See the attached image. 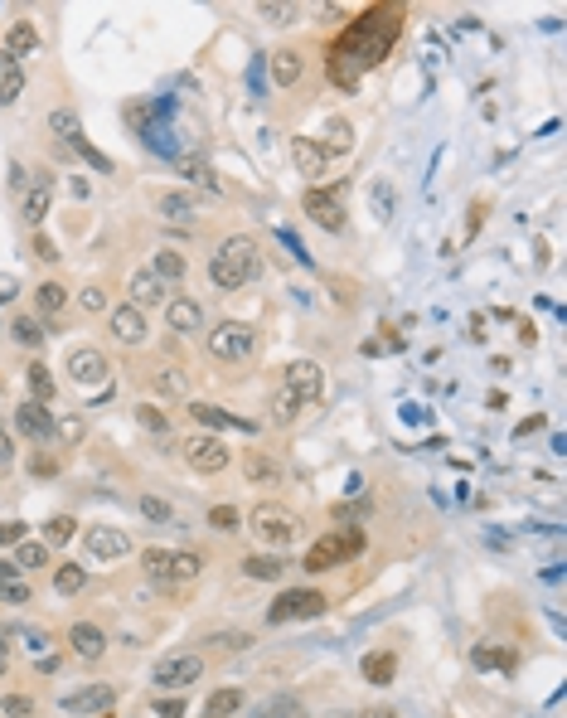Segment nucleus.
Segmentation results:
<instances>
[{
    "mask_svg": "<svg viewBox=\"0 0 567 718\" xmlns=\"http://www.w3.org/2000/svg\"><path fill=\"white\" fill-rule=\"evenodd\" d=\"M393 39H398V10H393V5L364 10V15L335 39V49H330V83L354 88L364 68H374V64L388 59Z\"/></svg>",
    "mask_w": 567,
    "mask_h": 718,
    "instance_id": "obj_1",
    "label": "nucleus"
},
{
    "mask_svg": "<svg viewBox=\"0 0 567 718\" xmlns=\"http://www.w3.org/2000/svg\"><path fill=\"white\" fill-rule=\"evenodd\" d=\"M262 272V248L252 243L248 233H233V238H223L219 252L209 258V281H214L219 291H238V287H248L252 277Z\"/></svg>",
    "mask_w": 567,
    "mask_h": 718,
    "instance_id": "obj_2",
    "label": "nucleus"
},
{
    "mask_svg": "<svg viewBox=\"0 0 567 718\" xmlns=\"http://www.w3.org/2000/svg\"><path fill=\"white\" fill-rule=\"evenodd\" d=\"M146 578L151 583H165V587H180V583H194L204 573V558L190 554V548H146Z\"/></svg>",
    "mask_w": 567,
    "mask_h": 718,
    "instance_id": "obj_3",
    "label": "nucleus"
},
{
    "mask_svg": "<svg viewBox=\"0 0 567 718\" xmlns=\"http://www.w3.org/2000/svg\"><path fill=\"white\" fill-rule=\"evenodd\" d=\"M252 349H258V330L248 320H223V326L209 330V355L223 364H243L252 359Z\"/></svg>",
    "mask_w": 567,
    "mask_h": 718,
    "instance_id": "obj_4",
    "label": "nucleus"
},
{
    "mask_svg": "<svg viewBox=\"0 0 567 718\" xmlns=\"http://www.w3.org/2000/svg\"><path fill=\"white\" fill-rule=\"evenodd\" d=\"M325 612V597L316 587H291V593H281L272 607H267V622L272 626H287V622H310V616Z\"/></svg>",
    "mask_w": 567,
    "mask_h": 718,
    "instance_id": "obj_5",
    "label": "nucleus"
},
{
    "mask_svg": "<svg viewBox=\"0 0 567 718\" xmlns=\"http://www.w3.org/2000/svg\"><path fill=\"white\" fill-rule=\"evenodd\" d=\"M248 529L258 534L267 548H281V544L296 539V515L281 510V505H258V510L248 515Z\"/></svg>",
    "mask_w": 567,
    "mask_h": 718,
    "instance_id": "obj_6",
    "label": "nucleus"
},
{
    "mask_svg": "<svg viewBox=\"0 0 567 718\" xmlns=\"http://www.w3.org/2000/svg\"><path fill=\"white\" fill-rule=\"evenodd\" d=\"M281 389L291 393L301 408H310L325 393V374H320V364L316 359H296V364H287V374H281Z\"/></svg>",
    "mask_w": 567,
    "mask_h": 718,
    "instance_id": "obj_7",
    "label": "nucleus"
},
{
    "mask_svg": "<svg viewBox=\"0 0 567 718\" xmlns=\"http://www.w3.org/2000/svg\"><path fill=\"white\" fill-rule=\"evenodd\" d=\"M200 674H204V655H194V651L190 655H165L161 665L151 670V684L155 689H190Z\"/></svg>",
    "mask_w": 567,
    "mask_h": 718,
    "instance_id": "obj_8",
    "label": "nucleus"
},
{
    "mask_svg": "<svg viewBox=\"0 0 567 718\" xmlns=\"http://www.w3.org/2000/svg\"><path fill=\"white\" fill-rule=\"evenodd\" d=\"M359 534H345V539H339V534H325V539H316L306 548V568L310 573H325V568H335V563H345V558H354L359 554Z\"/></svg>",
    "mask_w": 567,
    "mask_h": 718,
    "instance_id": "obj_9",
    "label": "nucleus"
},
{
    "mask_svg": "<svg viewBox=\"0 0 567 718\" xmlns=\"http://www.w3.org/2000/svg\"><path fill=\"white\" fill-rule=\"evenodd\" d=\"M184 461H190L194 471L214 476V471L229 467V447H223V438H214V432H194V438H184Z\"/></svg>",
    "mask_w": 567,
    "mask_h": 718,
    "instance_id": "obj_10",
    "label": "nucleus"
},
{
    "mask_svg": "<svg viewBox=\"0 0 567 718\" xmlns=\"http://www.w3.org/2000/svg\"><path fill=\"white\" fill-rule=\"evenodd\" d=\"M306 214L316 219L325 233H339L345 229V185L339 190H310L306 194Z\"/></svg>",
    "mask_w": 567,
    "mask_h": 718,
    "instance_id": "obj_11",
    "label": "nucleus"
},
{
    "mask_svg": "<svg viewBox=\"0 0 567 718\" xmlns=\"http://www.w3.org/2000/svg\"><path fill=\"white\" fill-rule=\"evenodd\" d=\"M49 200H54V180L49 175H30V185H20V214H24V223H44Z\"/></svg>",
    "mask_w": 567,
    "mask_h": 718,
    "instance_id": "obj_12",
    "label": "nucleus"
},
{
    "mask_svg": "<svg viewBox=\"0 0 567 718\" xmlns=\"http://www.w3.org/2000/svg\"><path fill=\"white\" fill-rule=\"evenodd\" d=\"M15 432H24L30 442H49V438H54V418H49V408L34 403V398H24V403L15 408Z\"/></svg>",
    "mask_w": 567,
    "mask_h": 718,
    "instance_id": "obj_13",
    "label": "nucleus"
},
{
    "mask_svg": "<svg viewBox=\"0 0 567 718\" xmlns=\"http://www.w3.org/2000/svg\"><path fill=\"white\" fill-rule=\"evenodd\" d=\"M68 379L83 384V389L107 384V359L97 355V349H73V355H68Z\"/></svg>",
    "mask_w": 567,
    "mask_h": 718,
    "instance_id": "obj_14",
    "label": "nucleus"
},
{
    "mask_svg": "<svg viewBox=\"0 0 567 718\" xmlns=\"http://www.w3.org/2000/svg\"><path fill=\"white\" fill-rule=\"evenodd\" d=\"M112 699H117V689L112 684H83V689H73V694L64 699V709L68 713H107Z\"/></svg>",
    "mask_w": 567,
    "mask_h": 718,
    "instance_id": "obj_15",
    "label": "nucleus"
},
{
    "mask_svg": "<svg viewBox=\"0 0 567 718\" xmlns=\"http://www.w3.org/2000/svg\"><path fill=\"white\" fill-rule=\"evenodd\" d=\"M126 291H132V306H136V311H151V306H165V301H170V287H165L155 272H136Z\"/></svg>",
    "mask_w": 567,
    "mask_h": 718,
    "instance_id": "obj_16",
    "label": "nucleus"
},
{
    "mask_svg": "<svg viewBox=\"0 0 567 718\" xmlns=\"http://www.w3.org/2000/svg\"><path fill=\"white\" fill-rule=\"evenodd\" d=\"M146 330H151V326H146V311H136L132 301L112 311V335H117L122 345H141V340H146Z\"/></svg>",
    "mask_w": 567,
    "mask_h": 718,
    "instance_id": "obj_17",
    "label": "nucleus"
},
{
    "mask_svg": "<svg viewBox=\"0 0 567 718\" xmlns=\"http://www.w3.org/2000/svg\"><path fill=\"white\" fill-rule=\"evenodd\" d=\"M165 320H170V330L175 335H194L204 326V311H200V301H190V297H170L165 301Z\"/></svg>",
    "mask_w": 567,
    "mask_h": 718,
    "instance_id": "obj_18",
    "label": "nucleus"
},
{
    "mask_svg": "<svg viewBox=\"0 0 567 718\" xmlns=\"http://www.w3.org/2000/svg\"><path fill=\"white\" fill-rule=\"evenodd\" d=\"M68 651H73L78 660H103L107 636H103L93 622H78V626H68Z\"/></svg>",
    "mask_w": 567,
    "mask_h": 718,
    "instance_id": "obj_19",
    "label": "nucleus"
},
{
    "mask_svg": "<svg viewBox=\"0 0 567 718\" xmlns=\"http://www.w3.org/2000/svg\"><path fill=\"white\" fill-rule=\"evenodd\" d=\"M291 161H296V171H301L306 180H320L325 175V151H320V141H310V136H296V146H291Z\"/></svg>",
    "mask_w": 567,
    "mask_h": 718,
    "instance_id": "obj_20",
    "label": "nucleus"
},
{
    "mask_svg": "<svg viewBox=\"0 0 567 718\" xmlns=\"http://www.w3.org/2000/svg\"><path fill=\"white\" fill-rule=\"evenodd\" d=\"M20 93H24V64L0 49V107H10Z\"/></svg>",
    "mask_w": 567,
    "mask_h": 718,
    "instance_id": "obj_21",
    "label": "nucleus"
},
{
    "mask_svg": "<svg viewBox=\"0 0 567 718\" xmlns=\"http://www.w3.org/2000/svg\"><path fill=\"white\" fill-rule=\"evenodd\" d=\"M88 554L93 558H126L132 554V539L122 529H93L88 534Z\"/></svg>",
    "mask_w": 567,
    "mask_h": 718,
    "instance_id": "obj_22",
    "label": "nucleus"
},
{
    "mask_svg": "<svg viewBox=\"0 0 567 718\" xmlns=\"http://www.w3.org/2000/svg\"><path fill=\"white\" fill-rule=\"evenodd\" d=\"M190 413L200 418L204 428H219V432H252V422H248V418H233V413H223L219 403H194Z\"/></svg>",
    "mask_w": 567,
    "mask_h": 718,
    "instance_id": "obj_23",
    "label": "nucleus"
},
{
    "mask_svg": "<svg viewBox=\"0 0 567 718\" xmlns=\"http://www.w3.org/2000/svg\"><path fill=\"white\" fill-rule=\"evenodd\" d=\"M155 277L165 281V287H180L184 277H190V262H184V252H175V248H161L155 252V267H151Z\"/></svg>",
    "mask_w": 567,
    "mask_h": 718,
    "instance_id": "obj_24",
    "label": "nucleus"
},
{
    "mask_svg": "<svg viewBox=\"0 0 567 718\" xmlns=\"http://www.w3.org/2000/svg\"><path fill=\"white\" fill-rule=\"evenodd\" d=\"M320 151H325V156H349V151H354V126L339 122V117H330V122H325Z\"/></svg>",
    "mask_w": 567,
    "mask_h": 718,
    "instance_id": "obj_25",
    "label": "nucleus"
},
{
    "mask_svg": "<svg viewBox=\"0 0 567 718\" xmlns=\"http://www.w3.org/2000/svg\"><path fill=\"white\" fill-rule=\"evenodd\" d=\"M301 68H306V64H301V54H296V49H277V54H272V83H277V88L301 83Z\"/></svg>",
    "mask_w": 567,
    "mask_h": 718,
    "instance_id": "obj_26",
    "label": "nucleus"
},
{
    "mask_svg": "<svg viewBox=\"0 0 567 718\" xmlns=\"http://www.w3.org/2000/svg\"><path fill=\"white\" fill-rule=\"evenodd\" d=\"M180 175L190 180V185L209 190V194H219V190H223V185H219V175L209 171V161H204V156H180Z\"/></svg>",
    "mask_w": 567,
    "mask_h": 718,
    "instance_id": "obj_27",
    "label": "nucleus"
},
{
    "mask_svg": "<svg viewBox=\"0 0 567 718\" xmlns=\"http://www.w3.org/2000/svg\"><path fill=\"white\" fill-rule=\"evenodd\" d=\"M243 573H248V578H258V583H277L281 573H287V563H281L277 554H248L243 558Z\"/></svg>",
    "mask_w": 567,
    "mask_h": 718,
    "instance_id": "obj_28",
    "label": "nucleus"
},
{
    "mask_svg": "<svg viewBox=\"0 0 567 718\" xmlns=\"http://www.w3.org/2000/svg\"><path fill=\"white\" fill-rule=\"evenodd\" d=\"M155 209H161L170 223H190V219H194V194L170 190V194H161V200H155Z\"/></svg>",
    "mask_w": 567,
    "mask_h": 718,
    "instance_id": "obj_29",
    "label": "nucleus"
},
{
    "mask_svg": "<svg viewBox=\"0 0 567 718\" xmlns=\"http://www.w3.org/2000/svg\"><path fill=\"white\" fill-rule=\"evenodd\" d=\"M39 49V30L30 20H15L10 25V34H5V54H15V59H24V54H34Z\"/></svg>",
    "mask_w": 567,
    "mask_h": 718,
    "instance_id": "obj_30",
    "label": "nucleus"
},
{
    "mask_svg": "<svg viewBox=\"0 0 567 718\" xmlns=\"http://www.w3.org/2000/svg\"><path fill=\"white\" fill-rule=\"evenodd\" d=\"M238 709H243V689H214L204 703V718H229Z\"/></svg>",
    "mask_w": 567,
    "mask_h": 718,
    "instance_id": "obj_31",
    "label": "nucleus"
},
{
    "mask_svg": "<svg viewBox=\"0 0 567 718\" xmlns=\"http://www.w3.org/2000/svg\"><path fill=\"white\" fill-rule=\"evenodd\" d=\"M393 670H398V660H393V651H384V655H364V680L368 684H393Z\"/></svg>",
    "mask_w": 567,
    "mask_h": 718,
    "instance_id": "obj_32",
    "label": "nucleus"
},
{
    "mask_svg": "<svg viewBox=\"0 0 567 718\" xmlns=\"http://www.w3.org/2000/svg\"><path fill=\"white\" fill-rule=\"evenodd\" d=\"M44 563H49V544H44V539H39V544H30V539L15 544V568H20V573H39Z\"/></svg>",
    "mask_w": 567,
    "mask_h": 718,
    "instance_id": "obj_33",
    "label": "nucleus"
},
{
    "mask_svg": "<svg viewBox=\"0 0 567 718\" xmlns=\"http://www.w3.org/2000/svg\"><path fill=\"white\" fill-rule=\"evenodd\" d=\"M34 306L44 316H59L64 306H68V291L59 287V281H39V287H34Z\"/></svg>",
    "mask_w": 567,
    "mask_h": 718,
    "instance_id": "obj_34",
    "label": "nucleus"
},
{
    "mask_svg": "<svg viewBox=\"0 0 567 718\" xmlns=\"http://www.w3.org/2000/svg\"><path fill=\"white\" fill-rule=\"evenodd\" d=\"M24 384H30V398H34V403H49V398H54V374H49V364H30V369H24Z\"/></svg>",
    "mask_w": 567,
    "mask_h": 718,
    "instance_id": "obj_35",
    "label": "nucleus"
},
{
    "mask_svg": "<svg viewBox=\"0 0 567 718\" xmlns=\"http://www.w3.org/2000/svg\"><path fill=\"white\" fill-rule=\"evenodd\" d=\"M155 389H161V393H175V398H184V393H190V374H184L180 364H165V369H155Z\"/></svg>",
    "mask_w": 567,
    "mask_h": 718,
    "instance_id": "obj_36",
    "label": "nucleus"
},
{
    "mask_svg": "<svg viewBox=\"0 0 567 718\" xmlns=\"http://www.w3.org/2000/svg\"><path fill=\"white\" fill-rule=\"evenodd\" d=\"M258 718H306V709H301V699L277 694V699H267L262 709H258Z\"/></svg>",
    "mask_w": 567,
    "mask_h": 718,
    "instance_id": "obj_37",
    "label": "nucleus"
},
{
    "mask_svg": "<svg viewBox=\"0 0 567 718\" xmlns=\"http://www.w3.org/2000/svg\"><path fill=\"white\" fill-rule=\"evenodd\" d=\"M83 583H88V573H83L78 563H64V568L54 573V587H59L64 597H73V593H83Z\"/></svg>",
    "mask_w": 567,
    "mask_h": 718,
    "instance_id": "obj_38",
    "label": "nucleus"
},
{
    "mask_svg": "<svg viewBox=\"0 0 567 718\" xmlns=\"http://www.w3.org/2000/svg\"><path fill=\"white\" fill-rule=\"evenodd\" d=\"M10 330H15V340H20L24 349H39V345H44V326H39L34 316H20Z\"/></svg>",
    "mask_w": 567,
    "mask_h": 718,
    "instance_id": "obj_39",
    "label": "nucleus"
},
{
    "mask_svg": "<svg viewBox=\"0 0 567 718\" xmlns=\"http://www.w3.org/2000/svg\"><path fill=\"white\" fill-rule=\"evenodd\" d=\"M368 204H374V214H378V219H393V204H398V194H393L388 180H378V185L368 190Z\"/></svg>",
    "mask_w": 567,
    "mask_h": 718,
    "instance_id": "obj_40",
    "label": "nucleus"
},
{
    "mask_svg": "<svg viewBox=\"0 0 567 718\" xmlns=\"http://www.w3.org/2000/svg\"><path fill=\"white\" fill-rule=\"evenodd\" d=\"M296 418H301V403H296L287 389H277V398H272V422H281V428H287V422H296Z\"/></svg>",
    "mask_w": 567,
    "mask_h": 718,
    "instance_id": "obj_41",
    "label": "nucleus"
},
{
    "mask_svg": "<svg viewBox=\"0 0 567 718\" xmlns=\"http://www.w3.org/2000/svg\"><path fill=\"white\" fill-rule=\"evenodd\" d=\"M141 515H146L151 525H175V510H170L161 496H141Z\"/></svg>",
    "mask_w": 567,
    "mask_h": 718,
    "instance_id": "obj_42",
    "label": "nucleus"
},
{
    "mask_svg": "<svg viewBox=\"0 0 567 718\" xmlns=\"http://www.w3.org/2000/svg\"><path fill=\"white\" fill-rule=\"evenodd\" d=\"M68 146H73L78 156H83V161L93 165V171H103V175H112V161H107V156H103V151H97V146H88V136H73V141H68Z\"/></svg>",
    "mask_w": 567,
    "mask_h": 718,
    "instance_id": "obj_43",
    "label": "nucleus"
},
{
    "mask_svg": "<svg viewBox=\"0 0 567 718\" xmlns=\"http://www.w3.org/2000/svg\"><path fill=\"white\" fill-rule=\"evenodd\" d=\"M136 422H141L146 432H155V438H165V432H170V418L161 413V408H146V403L136 408Z\"/></svg>",
    "mask_w": 567,
    "mask_h": 718,
    "instance_id": "obj_44",
    "label": "nucleus"
},
{
    "mask_svg": "<svg viewBox=\"0 0 567 718\" xmlns=\"http://www.w3.org/2000/svg\"><path fill=\"white\" fill-rule=\"evenodd\" d=\"M73 529H78V525H73L68 515H54L49 525H44V544H68V539H73Z\"/></svg>",
    "mask_w": 567,
    "mask_h": 718,
    "instance_id": "obj_45",
    "label": "nucleus"
},
{
    "mask_svg": "<svg viewBox=\"0 0 567 718\" xmlns=\"http://www.w3.org/2000/svg\"><path fill=\"white\" fill-rule=\"evenodd\" d=\"M238 519H243V515H238L233 505H214V510H209V525H214L219 534H233V529H243Z\"/></svg>",
    "mask_w": 567,
    "mask_h": 718,
    "instance_id": "obj_46",
    "label": "nucleus"
},
{
    "mask_svg": "<svg viewBox=\"0 0 567 718\" xmlns=\"http://www.w3.org/2000/svg\"><path fill=\"white\" fill-rule=\"evenodd\" d=\"M0 713L5 718H34V699L30 694H5L0 699Z\"/></svg>",
    "mask_w": 567,
    "mask_h": 718,
    "instance_id": "obj_47",
    "label": "nucleus"
},
{
    "mask_svg": "<svg viewBox=\"0 0 567 718\" xmlns=\"http://www.w3.org/2000/svg\"><path fill=\"white\" fill-rule=\"evenodd\" d=\"M471 660H475V670H509V655L504 651H490V645H475Z\"/></svg>",
    "mask_w": 567,
    "mask_h": 718,
    "instance_id": "obj_48",
    "label": "nucleus"
},
{
    "mask_svg": "<svg viewBox=\"0 0 567 718\" xmlns=\"http://www.w3.org/2000/svg\"><path fill=\"white\" fill-rule=\"evenodd\" d=\"M277 461H267V457H248V481H267V486H277Z\"/></svg>",
    "mask_w": 567,
    "mask_h": 718,
    "instance_id": "obj_49",
    "label": "nucleus"
},
{
    "mask_svg": "<svg viewBox=\"0 0 567 718\" xmlns=\"http://www.w3.org/2000/svg\"><path fill=\"white\" fill-rule=\"evenodd\" d=\"M0 602L20 607V602H34V593H30V583H24V578H10V583H0Z\"/></svg>",
    "mask_w": 567,
    "mask_h": 718,
    "instance_id": "obj_50",
    "label": "nucleus"
},
{
    "mask_svg": "<svg viewBox=\"0 0 567 718\" xmlns=\"http://www.w3.org/2000/svg\"><path fill=\"white\" fill-rule=\"evenodd\" d=\"M49 126H54V136H64V141L83 136V126H78V117H73V112H54V117H49Z\"/></svg>",
    "mask_w": 567,
    "mask_h": 718,
    "instance_id": "obj_51",
    "label": "nucleus"
},
{
    "mask_svg": "<svg viewBox=\"0 0 567 718\" xmlns=\"http://www.w3.org/2000/svg\"><path fill=\"white\" fill-rule=\"evenodd\" d=\"M258 15L272 20V25H291L296 15H301V5H258Z\"/></svg>",
    "mask_w": 567,
    "mask_h": 718,
    "instance_id": "obj_52",
    "label": "nucleus"
},
{
    "mask_svg": "<svg viewBox=\"0 0 567 718\" xmlns=\"http://www.w3.org/2000/svg\"><path fill=\"white\" fill-rule=\"evenodd\" d=\"M209 645H219V651H243L248 631H219V636H209Z\"/></svg>",
    "mask_w": 567,
    "mask_h": 718,
    "instance_id": "obj_53",
    "label": "nucleus"
},
{
    "mask_svg": "<svg viewBox=\"0 0 567 718\" xmlns=\"http://www.w3.org/2000/svg\"><path fill=\"white\" fill-rule=\"evenodd\" d=\"M30 539V525H20V519H5L0 525V544H24Z\"/></svg>",
    "mask_w": 567,
    "mask_h": 718,
    "instance_id": "obj_54",
    "label": "nucleus"
},
{
    "mask_svg": "<svg viewBox=\"0 0 567 718\" xmlns=\"http://www.w3.org/2000/svg\"><path fill=\"white\" fill-rule=\"evenodd\" d=\"M78 301H83V311H103V306H107L103 287H83V297H78Z\"/></svg>",
    "mask_w": 567,
    "mask_h": 718,
    "instance_id": "obj_55",
    "label": "nucleus"
},
{
    "mask_svg": "<svg viewBox=\"0 0 567 718\" xmlns=\"http://www.w3.org/2000/svg\"><path fill=\"white\" fill-rule=\"evenodd\" d=\"M155 718H184V699H161L155 703Z\"/></svg>",
    "mask_w": 567,
    "mask_h": 718,
    "instance_id": "obj_56",
    "label": "nucleus"
},
{
    "mask_svg": "<svg viewBox=\"0 0 567 718\" xmlns=\"http://www.w3.org/2000/svg\"><path fill=\"white\" fill-rule=\"evenodd\" d=\"M34 258H39V262H59V248H54L49 238L39 233V238H34Z\"/></svg>",
    "mask_w": 567,
    "mask_h": 718,
    "instance_id": "obj_57",
    "label": "nucleus"
},
{
    "mask_svg": "<svg viewBox=\"0 0 567 718\" xmlns=\"http://www.w3.org/2000/svg\"><path fill=\"white\" fill-rule=\"evenodd\" d=\"M15 297H20V281L10 277V272H0V306H5V301H15Z\"/></svg>",
    "mask_w": 567,
    "mask_h": 718,
    "instance_id": "obj_58",
    "label": "nucleus"
},
{
    "mask_svg": "<svg viewBox=\"0 0 567 718\" xmlns=\"http://www.w3.org/2000/svg\"><path fill=\"white\" fill-rule=\"evenodd\" d=\"M54 432H59L64 442H78V438H83V422H68V418H64V422H54Z\"/></svg>",
    "mask_w": 567,
    "mask_h": 718,
    "instance_id": "obj_59",
    "label": "nucleus"
},
{
    "mask_svg": "<svg viewBox=\"0 0 567 718\" xmlns=\"http://www.w3.org/2000/svg\"><path fill=\"white\" fill-rule=\"evenodd\" d=\"M10 461H15V442H10V432L0 428V467H10Z\"/></svg>",
    "mask_w": 567,
    "mask_h": 718,
    "instance_id": "obj_60",
    "label": "nucleus"
},
{
    "mask_svg": "<svg viewBox=\"0 0 567 718\" xmlns=\"http://www.w3.org/2000/svg\"><path fill=\"white\" fill-rule=\"evenodd\" d=\"M359 718H398V709H388V703H374V709H364Z\"/></svg>",
    "mask_w": 567,
    "mask_h": 718,
    "instance_id": "obj_61",
    "label": "nucleus"
},
{
    "mask_svg": "<svg viewBox=\"0 0 567 718\" xmlns=\"http://www.w3.org/2000/svg\"><path fill=\"white\" fill-rule=\"evenodd\" d=\"M0 674H5V660H0Z\"/></svg>",
    "mask_w": 567,
    "mask_h": 718,
    "instance_id": "obj_62",
    "label": "nucleus"
}]
</instances>
